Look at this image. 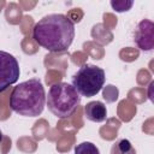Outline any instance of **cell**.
Returning a JSON list of instances; mask_svg holds the SVG:
<instances>
[{"mask_svg": "<svg viewBox=\"0 0 154 154\" xmlns=\"http://www.w3.org/2000/svg\"><path fill=\"white\" fill-rule=\"evenodd\" d=\"M32 38L49 52H65L75 38V24L65 14H47L34 25Z\"/></svg>", "mask_w": 154, "mask_h": 154, "instance_id": "cell-1", "label": "cell"}, {"mask_svg": "<svg viewBox=\"0 0 154 154\" xmlns=\"http://www.w3.org/2000/svg\"><path fill=\"white\" fill-rule=\"evenodd\" d=\"M46 93L38 78H30L17 84L10 96V107L23 117H37L43 112Z\"/></svg>", "mask_w": 154, "mask_h": 154, "instance_id": "cell-2", "label": "cell"}, {"mask_svg": "<svg viewBox=\"0 0 154 154\" xmlns=\"http://www.w3.org/2000/svg\"><path fill=\"white\" fill-rule=\"evenodd\" d=\"M48 109L60 119L69 118L81 103V95L66 82H58L51 85L46 96Z\"/></svg>", "mask_w": 154, "mask_h": 154, "instance_id": "cell-3", "label": "cell"}, {"mask_svg": "<svg viewBox=\"0 0 154 154\" xmlns=\"http://www.w3.org/2000/svg\"><path fill=\"white\" fill-rule=\"evenodd\" d=\"M106 81L105 71L93 64L82 65L72 76V87L81 96H95L102 89Z\"/></svg>", "mask_w": 154, "mask_h": 154, "instance_id": "cell-4", "label": "cell"}, {"mask_svg": "<svg viewBox=\"0 0 154 154\" xmlns=\"http://www.w3.org/2000/svg\"><path fill=\"white\" fill-rule=\"evenodd\" d=\"M20 75L17 59L8 52L0 51V93L14 84Z\"/></svg>", "mask_w": 154, "mask_h": 154, "instance_id": "cell-5", "label": "cell"}, {"mask_svg": "<svg viewBox=\"0 0 154 154\" xmlns=\"http://www.w3.org/2000/svg\"><path fill=\"white\" fill-rule=\"evenodd\" d=\"M135 45L144 52H149L154 48V24L149 19H142L134 32Z\"/></svg>", "mask_w": 154, "mask_h": 154, "instance_id": "cell-6", "label": "cell"}, {"mask_svg": "<svg viewBox=\"0 0 154 154\" xmlns=\"http://www.w3.org/2000/svg\"><path fill=\"white\" fill-rule=\"evenodd\" d=\"M84 114L88 120L102 123L107 118V108L101 101H90L84 106Z\"/></svg>", "mask_w": 154, "mask_h": 154, "instance_id": "cell-7", "label": "cell"}, {"mask_svg": "<svg viewBox=\"0 0 154 154\" xmlns=\"http://www.w3.org/2000/svg\"><path fill=\"white\" fill-rule=\"evenodd\" d=\"M111 154H136V150L129 140L120 138L112 144Z\"/></svg>", "mask_w": 154, "mask_h": 154, "instance_id": "cell-8", "label": "cell"}, {"mask_svg": "<svg viewBox=\"0 0 154 154\" xmlns=\"http://www.w3.org/2000/svg\"><path fill=\"white\" fill-rule=\"evenodd\" d=\"M75 154H100V150L93 142L85 141L75 147Z\"/></svg>", "mask_w": 154, "mask_h": 154, "instance_id": "cell-9", "label": "cell"}, {"mask_svg": "<svg viewBox=\"0 0 154 154\" xmlns=\"http://www.w3.org/2000/svg\"><path fill=\"white\" fill-rule=\"evenodd\" d=\"M134 5V1L131 0H112L111 1V6L113 7L114 11L117 12H125V11H129L131 8V6Z\"/></svg>", "mask_w": 154, "mask_h": 154, "instance_id": "cell-10", "label": "cell"}, {"mask_svg": "<svg viewBox=\"0 0 154 154\" xmlns=\"http://www.w3.org/2000/svg\"><path fill=\"white\" fill-rule=\"evenodd\" d=\"M2 137H4V135H2V132H1V130H0V143H1V141H2Z\"/></svg>", "mask_w": 154, "mask_h": 154, "instance_id": "cell-11", "label": "cell"}]
</instances>
